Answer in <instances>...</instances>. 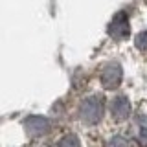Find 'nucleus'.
I'll return each instance as SVG.
<instances>
[{
	"label": "nucleus",
	"instance_id": "f03ea898",
	"mask_svg": "<svg viewBox=\"0 0 147 147\" xmlns=\"http://www.w3.org/2000/svg\"><path fill=\"white\" fill-rule=\"evenodd\" d=\"M119 81H121V66L116 64V63L109 64L103 70V74H101V83H103L107 88H116L119 85Z\"/></svg>",
	"mask_w": 147,
	"mask_h": 147
},
{
	"label": "nucleus",
	"instance_id": "423d86ee",
	"mask_svg": "<svg viewBox=\"0 0 147 147\" xmlns=\"http://www.w3.org/2000/svg\"><path fill=\"white\" fill-rule=\"evenodd\" d=\"M112 147H127V144H125V140H123V138H114Z\"/></svg>",
	"mask_w": 147,
	"mask_h": 147
},
{
	"label": "nucleus",
	"instance_id": "20e7f679",
	"mask_svg": "<svg viewBox=\"0 0 147 147\" xmlns=\"http://www.w3.org/2000/svg\"><path fill=\"white\" fill-rule=\"evenodd\" d=\"M112 112L118 118H125L127 112H129V101L125 98H116L114 99V105H112Z\"/></svg>",
	"mask_w": 147,
	"mask_h": 147
},
{
	"label": "nucleus",
	"instance_id": "f257e3e1",
	"mask_svg": "<svg viewBox=\"0 0 147 147\" xmlns=\"http://www.w3.org/2000/svg\"><path fill=\"white\" fill-rule=\"evenodd\" d=\"M109 33L118 40H123V39L129 37V18L123 11L118 13V15L112 18V22H110V26H109Z\"/></svg>",
	"mask_w": 147,
	"mask_h": 147
},
{
	"label": "nucleus",
	"instance_id": "7ed1b4c3",
	"mask_svg": "<svg viewBox=\"0 0 147 147\" xmlns=\"http://www.w3.org/2000/svg\"><path fill=\"white\" fill-rule=\"evenodd\" d=\"M132 136H134V142L140 147H147V118L136 119L134 129H132Z\"/></svg>",
	"mask_w": 147,
	"mask_h": 147
},
{
	"label": "nucleus",
	"instance_id": "39448f33",
	"mask_svg": "<svg viewBox=\"0 0 147 147\" xmlns=\"http://www.w3.org/2000/svg\"><path fill=\"white\" fill-rule=\"evenodd\" d=\"M134 42H136V48H140L142 52H147V31L138 33L136 39H134Z\"/></svg>",
	"mask_w": 147,
	"mask_h": 147
}]
</instances>
